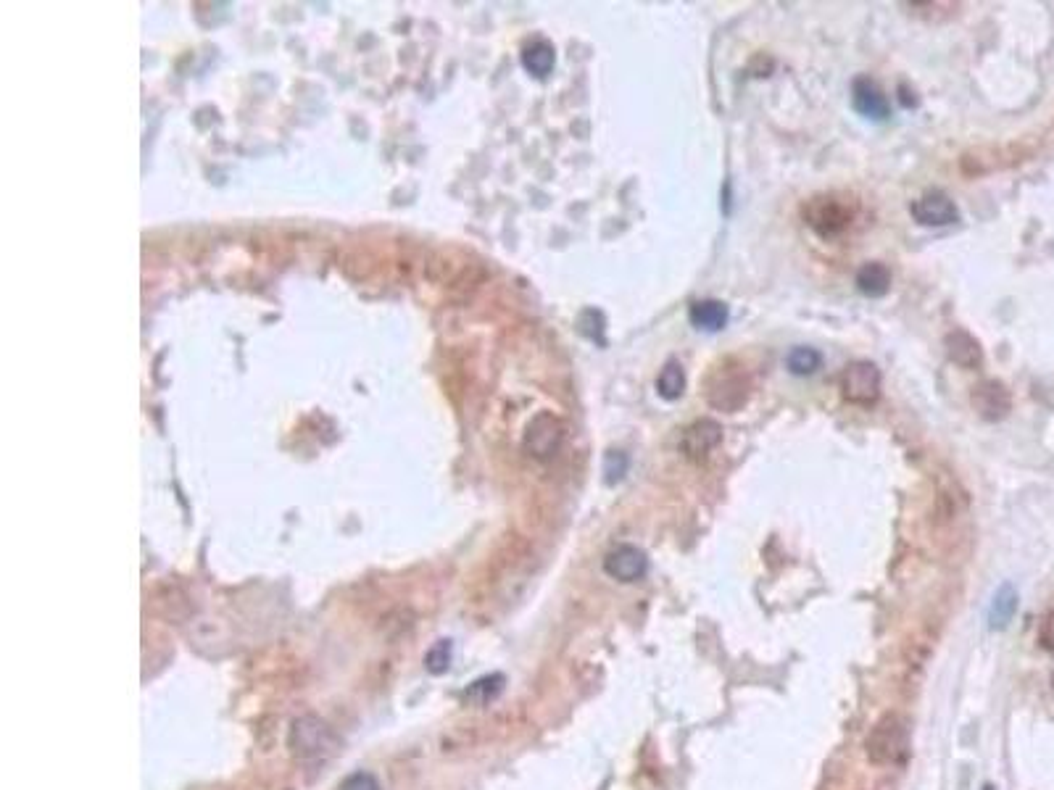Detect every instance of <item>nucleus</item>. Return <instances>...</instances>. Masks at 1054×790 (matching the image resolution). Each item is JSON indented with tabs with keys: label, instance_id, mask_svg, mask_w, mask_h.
I'll list each match as a JSON object with an SVG mask.
<instances>
[{
	"label": "nucleus",
	"instance_id": "nucleus-8",
	"mask_svg": "<svg viewBox=\"0 0 1054 790\" xmlns=\"http://www.w3.org/2000/svg\"><path fill=\"white\" fill-rule=\"evenodd\" d=\"M970 401H973V409L978 411V417L986 419V422H999L1012 409L1010 390L1004 388L999 380L978 382L973 395H970Z\"/></svg>",
	"mask_w": 1054,
	"mask_h": 790
},
{
	"label": "nucleus",
	"instance_id": "nucleus-14",
	"mask_svg": "<svg viewBox=\"0 0 1054 790\" xmlns=\"http://www.w3.org/2000/svg\"><path fill=\"white\" fill-rule=\"evenodd\" d=\"M688 319L699 330L717 332L728 324V306L722 301H696L688 311Z\"/></svg>",
	"mask_w": 1054,
	"mask_h": 790
},
{
	"label": "nucleus",
	"instance_id": "nucleus-9",
	"mask_svg": "<svg viewBox=\"0 0 1054 790\" xmlns=\"http://www.w3.org/2000/svg\"><path fill=\"white\" fill-rule=\"evenodd\" d=\"M604 572L612 580L620 582H638L649 572V559L646 553L636 546H617L607 553L604 559Z\"/></svg>",
	"mask_w": 1054,
	"mask_h": 790
},
{
	"label": "nucleus",
	"instance_id": "nucleus-3",
	"mask_svg": "<svg viewBox=\"0 0 1054 790\" xmlns=\"http://www.w3.org/2000/svg\"><path fill=\"white\" fill-rule=\"evenodd\" d=\"M802 219L820 237H836L852 224L854 209L838 195H812L802 203Z\"/></svg>",
	"mask_w": 1054,
	"mask_h": 790
},
{
	"label": "nucleus",
	"instance_id": "nucleus-1",
	"mask_svg": "<svg viewBox=\"0 0 1054 790\" xmlns=\"http://www.w3.org/2000/svg\"><path fill=\"white\" fill-rule=\"evenodd\" d=\"M910 751V722L896 711L883 714L865 740V754L875 767H899L910 759Z\"/></svg>",
	"mask_w": 1054,
	"mask_h": 790
},
{
	"label": "nucleus",
	"instance_id": "nucleus-5",
	"mask_svg": "<svg viewBox=\"0 0 1054 790\" xmlns=\"http://www.w3.org/2000/svg\"><path fill=\"white\" fill-rule=\"evenodd\" d=\"M838 382L841 395L854 406H873L881 398V372L873 361H852Z\"/></svg>",
	"mask_w": 1054,
	"mask_h": 790
},
{
	"label": "nucleus",
	"instance_id": "nucleus-17",
	"mask_svg": "<svg viewBox=\"0 0 1054 790\" xmlns=\"http://www.w3.org/2000/svg\"><path fill=\"white\" fill-rule=\"evenodd\" d=\"M522 64L535 77H546L551 72V66H554V48L549 43H543V40H535L522 53Z\"/></svg>",
	"mask_w": 1054,
	"mask_h": 790
},
{
	"label": "nucleus",
	"instance_id": "nucleus-12",
	"mask_svg": "<svg viewBox=\"0 0 1054 790\" xmlns=\"http://www.w3.org/2000/svg\"><path fill=\"white\" fill-rule=\"evenodd\" d=\"M559 443H562V424L556 422L554 417L543 414V417H538L530 424L527 446H530V451H533L535 456L546 459V456H551V453L559 448Z\"/></svg>",
	"mask_w": 1054,
	"mask_h": 790
},
{
	"label": "nucleus",
	"instance_id": "nucleus-15",
	"mask_svg": "<svg viewBox=\"0 0 1054 790\" xmlns=\"http://www.w3.org/2000/svg\"><path fill=\"white\" fill-rule=\"evenodd\" d=\"M1015 609H1018V593L1012 585H1002L999 593L994 596V604L989 611V622L994 630H1002V627L1010 625V619L1015 617Z\"/></svg>",
	"mask_w": 1054,
	"mask_h": 790
},
{
	"label": "nucleus",
	"instance_id": "nucleus-20",
	"mask_svg": "<svg viewBox=\"0 0 1054 790\" xmlns=\"http://www.w3.org/2000/svg\"><path fill=\"white\" fill-rule=\"evenodd\" d=\"M427 672H433V675H443L448 667H451V643L448 640H443V643H435L430 651H427Z\"/></svg>",
	"mask_w": 1054,
	"mask_h": 790
},
{
	"label": "nucleus",
	"instance_id": "nucleus-11",
	"mask_svg": "<svg viewBox=\"0 0 1054 790\" xmlns=\"http://www.w3.org/2000/svg\"><path fill=\"white\" fill-rule=\"evenodd\" d=\"M944 348L949 361H954L962 369H978L983 364L981 343L965 330H952L944 338Z\"/></svg>",
	"mask_w": 1054,
	"mask_h": 790
},
{
	"label": "nucleus",
	"instance_id": "nucleus-21",
	"mask_svg": "<svg viewBox=\"0 0 1054 790\" xmlns=\"http://www.w3.org/2000/svg\"><path fill=\"white\" fill-rule=\"evenodd\" d=\"M338 790H383V788H380L375 775H369V772H354V775H348L346 780L340 783Z\"/></svg>",
	"mask_w": 1054,
	"mask_h": 790
},
{
	"label": "nucleus",
	"instance_id": "nucleus-7",
	"mask_svg": "<svg viewBox=\"0 0 1054 790\" xmlns=\"http://www.w3.org/2000/svg\"><path fill=\"white\" fill-rule=\"evenodd\" d=\"M722 443V424L715 419H696L680 435V451L686 459L704 461Z\"/></svg>",
	"mask_w": 1054,
	"mask_h": 790
},
{
	"label": "nucleus",
	"instance_id": "nucleus-10",
	"mask_svg": "<svg viewBox=\"0 0 1054 790\" xmlns=\"http://www.w3.org/2000/svg\"><path fill=\"white\" fill-rule=\"evenodd\" d=\"M852 103L857 108V114L867 116V119H875V122H883L888 116V101L883 90L875 85L873 79L857 77L852 85Z\"/></svg>",
	"mask_w": 1054,
	"mask_h": 790
},
{
	"label": "nucleus",
	"instance_id": "nucleus-22",
	"mask_svg": "<svg viewBox=\"0 0 1054 790\" xmlns=\"http://www.w3.org/2000/svg\"><path fill=\"white\" fill-rule=\"evenodd\" d=\"M1039 646L1044 648V651H1049V654H1054V611H1052V614H1047V617H1044V622H1041V627H1039Z\"/></svg>",
	"mask_w": 1054,
	"mask_h": 790
},
{
	"label": "nucleus",
	"instance_id": "nucleus-6",
	"mask_svg": "<svg viewBox=\"0 0 1054 790\" xmlns=\"http://www.w3.org/2000/svg\"><path fill=\"white\" fill-rule=\"evenodd\" d=\"M912 216H915L917 224L923 227H949V224L960 222V211L954 206V201L941 190H931V193H923L917 201H912L910 206Z\"/></svg>",
	"mask_w": 1054,
	"mask_h": 790
},
{
	"label": "nucleus",
	"instance_id": "nucleus-13",
	"mask_svg": "<svg viewBox=\"0 0 1054 790\" xmlns=\"http://www.w3.org/2000/svg\"><path fill=\"white\" fill-rule=\"evenodd\" d=\"M891 288V272L881 261H870L857 272V290L867 298H883Z\"/></svg>",
	"mask_w": 1054,
	"mask_h": 790
},
{
	"label": "nucleus",
	"instance_id": "nucleus-18",
	"mask_svg": "<svg viewBox=\"0 0 1054 790\" xmlns=\"http://www.w3.org/2000/svg\"><path fill=\"white\" fill-rule=\"evenodd\" d=\"M823 364V356L815 351V348H794V351L786 356V367L791 369V374H799V377H807V374H815Z\"/></svg>",
	"mask_w": 1054,
	"mask_h": 790
},
{
	"label": "nucleus",
	"instance_id": "nucleus-16",
	"mask_svg": "<svg viewBox=\"0 0 1054 790\" xmlns=\"http://www.w3.org/2000/svg\"><path fill=\"white\" fill-rule=\"evenodd\" d=\"M657 393L665 398V401H678L680 395L686 393V374L678 361H667L665 369L659 372L657 377Z\"/></svg>",
	"mask_w": 1054,
	"mask_h": 790
},
{
	"label": "nucleus",
	"instance_id": "nucleus-24",
	"mask_svg": "<svg viewBox=\"0 0 1054 790\" xmlns=\"http://www.w3.org/2000/svg\"><path fill=\"white\" fill-rule=\"evenodd\" d=\"M1052 688H1054V677H1052Z\"/></svg>",
	"mask_w": 1054,
	"mask_h": 790
},
{
	"label": "nucleus",
	"instance_id": "nucleus-2",
	"mask_svg": "<svg viewBox=\"0 0 1054 790\" xmlns=\"http://www.w3.org/2000/svg\"><path fill=\"white\" fill-rule=\"evenodd\" d=\"M288 748L296 759L317 762V759H325V756L333 754L338 748V738H335L333 727L327 725L325 719L314 717V714H304V717H298L290 725Z\"/></svg>",
	"mask_w": 1054,
	"mask_h": 790
},
{
	"label": "nucleus",
	"instance_id": "nucleus-19",
	"mask_svg": "<svg viewBox=\"0 0 1054 790\" xmlns=\"http://www.w3.org/2000/svg\"><path fill=\"white\" fill-rule=\"evenodd\" d=\"M501 683H504V677L501 675H491V677H483V680H477V683L470 685V690H467V698L470 701H475V704H488L491 698H496L501 693Z\"/></svg>",
	"mask_w": 1054,
	"mask_h": 790
},
{
	"label": "nucleus",
	"instance_id": "nucleus-4",
	"mask_svg": "<svg viewBox=\"0 0 1054 790\" xmlns=\"http://www.w3.org/2000/svg\"><path fill=\"white\" fill-rule=\"evenodd\" d=\"M707 401L720 411H738L749 398V380L746 372L733 361H722L720 367L712 369L707 377Z\"/></svg>",
	"mask_w": 1054,
	"mask_h": 790
},
{
	"label": "nucleus",
	"instance_id": "nucleus-23",
	"mask_svg": "<svg viewBox=\"0 0 1054 790\" xmlns=\"http://www.w3.org/2000/svg\"><path fill=\"white\" fill-rule=\"evenodd\" d=\"M983 790H997V788H994V785H986V788H983Z\"/></svg>",
	"mask_w": 1054,
	"mask_h": 790
}]
</instances>
